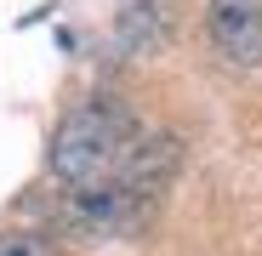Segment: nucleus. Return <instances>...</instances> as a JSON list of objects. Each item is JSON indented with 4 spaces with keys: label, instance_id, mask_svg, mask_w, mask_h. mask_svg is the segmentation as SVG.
Returning <instances> with one entry per match:
<instances>
[{
    "label": "nucleus",
    "instance_id": "3",
    "mask_svg": "<svg viewBox=\"0 0 262 256\" xmlns=\"http://www.w3.org/2000/svg\"><path fill=\"white\" fill-rule=\"evenodd\" d=\"M0 256H52V239L46 234H29V228L0 234Z\"/></svg>",
    "mask_w": 262,
    "mask_h": 256
},
{
    "label": "nucleus",
    "instance_id": "1",
    "mask_svg": "<svg viewBox=\"0 0 262 256\" xmlns=\"http://www.w3.org/2000/svg\"><path fill=\"white\" fill-rule=\"evenodd\" d=\"M137 114H131L120 97H85L80 108H69L63 114V125L52 131V154H46V165H52V177L63 182V188H92V182H108L114 171L125 165V154H131V143H137Z\"/></svg>",
    "mask_w": 262,
    "mask_h": 256
},
{
    "label": "nucleus",
    "instance_id": "2",
    "mask_svg": "<svg viewBox=\"0 0 262 256\" xmlns=\"http://www.w3.org/2000/svg\"><path fill=\"white\" fill-rule=\"evenodd\" d=\"M205 34H211L223 63L262 68V0H211L205 6Z\"/></svg>",
    "mask_w": 262,
    "mask_h": 256
}]
</instances>
